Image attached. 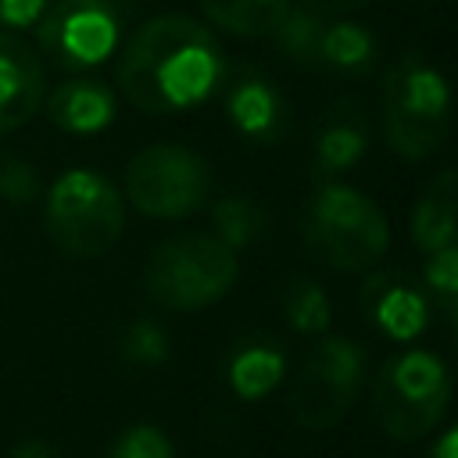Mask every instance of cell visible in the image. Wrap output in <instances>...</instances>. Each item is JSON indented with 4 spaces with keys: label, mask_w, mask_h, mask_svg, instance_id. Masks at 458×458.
Returning <instances> with one entry per match:
<instances>
[{
    "label": "cell",
    "mask_w": 458,
    "mask_h": 458,
    "mask_svg": "<svg viewBox=\"0 0 458 458\" xmlns=\"http://www.w3.org/2000/svg\"><path fill=\"white\" fill-rule=\"evenodd\" d=\"M118 351H122V361L129 365H143V369L161 365L168 358V333L150 318H136L132 326H125Z\"/></svg>",
    "instance_id": "obj_22"
},
{
    "label": "cell",
    "mask_w": 458,
    "mask_h": 458,
    "mask_svg": "<svg viewBox=\"0 0 458 458\" xmlns=\"http://www.w3.org/2000/svg\"><path fill=\"white\" fill-rule=\"evenodd\" d=\"M283 315L297 333H322L329 326V297L315 279H290L283 290Z\"/></svg>",
    "instance_id": "obj_21"
},
{
    "label": "cell",
    "mask_w": 458,
    "mask_h": 458,
    "mask_svg": "<svg viewBox=\"0 0 458 458\" xmlns=\"http://www.w3.org/2000/svg\"><path fill=\"white\" fill-rule=\"evenodd\" d=\"M440 308L447 311V322H451V329H454V336H458V293L447 297V301H440Z\"/></svg>",
    "instance_id": "obj_30"
},
{
    "label": "cell",
    "mask_w": 458,
    "mask_h": 458,
    "mask_svg": "<svg viewBox=\"0 0 458 458\" xmlns=\"http://www.w3.org/2000/svg\"><path fill=\"white\" fill-rule=\"evenodd\" d=\"M286 7L290 0H200V11L215 29L243 39L268 36Z\"/></svg>",
    "instance_id": "obj_18"
},
{
    "label": "cell",
    "mask_w": 458,
    "mask_h": 458,
    "mask_svg": "<svg viewBox=\"0 0 458 458\" xmlns=\"http://www.w3.org/2000/svg\"><path fill=\"white\" fill-rule=\"evenodd\" d=\"M236 250L215 233H182L157 243L143 265V293L168 311L208 308L236 283Z\"/></svg>",
    "instance_id": "obj_4"
},
{
    "label": "cell",
    "mask_w": 458,
    "mask_h": 458,
    "mask_svg": "<svg viewBox=\"0 0 458 458\" xmlns=\"http://www.w3.org/2000/svg\"><path fill=\"white\" fill-rule=\"evenodd\" d=\"M104 458H175V451H172V440L165 437V429H157L150 422H136L114 437V444L107 447Z\"/></svg>",
    "instance_id": "obj_23"
},
{
    "label": "cell",
    "mask_w": 458,
    "mask_h": 458,
    "mask_svg": "<svg viewBox=\"0 0 458 458\" xmlns=\"http://www.w3.org/2000/svg\"><path fill=\"white\" fill-rule=\"evenodd\" d=\"M211 225H215V236L225 243V247H250L254 240L265 236V225H268V215L265 208L247 197V193H229L222 197L215 208H211Z\"/></svg>",
    "instance_id": "obj_19"
},
{
    "label": "cell",
    "mask_w": 458,
    "mask_h": 458,
    "mask_svg": "<svg viewBox=\"0 0 458 458\" xmlns=\"http://www.w3.org/2000/svg\"><path fill=\"white\" fill-rule=\"evenodd\" d=\"M451 404V376L429 351H404L379 365L372 379V419L401 444L422 440Z\"/></svg>",
    "instance_id": "obj_6"
},
{
    "label": "cell",
    "mask_w": 458,
    "mask_h": 458,
    "mask_svg": "<svg viewBox=\"0 0 458 458\" xmlns=\"http://www.w3.org/2000/svg\"><path fill=\"white\" fill-rule=\"evenodd\" d=\"M283 372H286V354L279 351V344H272L265 336L240 340L229 351V361H225L229 386L243 401H258L268 390H276L279 379H283Z\"/></svg>",
    "instance_id": "obj_16"
},
{
    "label": "cell",
    "mask_w": 458,
    "mask_h": 458,
    "mask_svg": "<svg viewBox=\"0 0 458 458\" xmlns=\"http://www.w3.org/2000/svg\"><path fill=\"white\" fill-rule=\"evenodd\" d=\"M47 75L39 54L18 36L0 29V136L21 129L43 104Z\"/></svg>",
    "instance_id": "obj_11"
},
{
    "label": "cell",
    "mask_w": 458,
    "mask_h": 458,
    "mask_svg": "<svg viewBox=\"0 0 458 458\" xmlns=\"http://www.w3.org/2000/svg\"><path fill=\"white\" fill-rule=\"evenodd\" d=\"M39 175L21 157H0V197L7 204H29L39 197Z\"/></svg>",
    "instance_id": "obj_25"
},
{
    "label": "cell",
    "mask_w": 458,
    "mask_h": 458,
    "mask_svg": "<svg viewBox=\"0 0 458 458\" xmlns=\"http://www.w3.org/2000/svg\"><path fill=\"white\" fill-rule=\"evenodd\" d=\"M225 114L236 125V132L254 143H272L290 125L283 93L254 72H240L236 79H225Z\"/></svg>",
    "instance_id": "obj_12"
},
{
    "label": "cell",
    "mask_w": 458,
    "mask_h": 458,
    "mask_svg": "<svg viewBox=\"0 0 458 458\" xmlns=\"http://www.w3.org/2000/svg\"><path fill=\"white\" fill-rule=\"evenodd\" d=\"M129 25V0H50L36 21L43 57L61 72L104 64Z\"/></svg>",
    "instance_id": "obj_8"
},
{
    "label": "cell",
    "mask_w": 458,
    "mask_h": 458,
    "mask_svg": "<svg viewBox=\"0 0 458 458\" xmlns=\"http://www.w3.org/2000/svg\"><path fill=\"white\" fill-rule=\"evenodd\" d=\"M369 0H297V7L311 11V14H322V18H344L358 7H365Z\"/></svg>",
    "instance_id": "obj_27"
},
{
    "label": "cell",
    "mask_w": 458,
    "mask_h": 458,
    "mask_svg": "<svg viewBox=\"0 0 458 458\" xmlns=\"http://www.w3.org/2000/svg\"><path fill=\"white\" fill-rule=\"evenodd\" d=\"M379 125L394 154L422 161L451 132L447 79L419 54L394 61L379 82Z\"/></svg>",
    "instance_id": "obj_3"
},
{
    "label": "cell",
    "mask_w": 458,
    "mask_h": 458,
    "mask_svg": "<svg viewBox=\"0 0 458 458\" xmlns=\"http://www.w3.org/2000/svg\"><path fill=\"white\" fill-rule=\"evenodd\" d=\"M358 301L365 318L390 340H415L429 326V290L408 272L383 268L365 276Z\"/></svg>",
    "instance_id": "obj_10"
},
{
    "label": "cell",
    "mask_w": 458,
    "mask_h": 458,
    "mask_svg": "<svg viewBox=\"0 0 458 458\" xmlns=\"http://www.w3.org/2000/svg\"><path fill=\"white\" fill-rule=\"evenodd\" d=\"M7 458H61V454H57V447L47 444V440H21Z\"/></svg>",
    "instance_id": "obj_28"
},
{
    "label": "cell",
    "mask_w": 458,
    "mask_h": 458,
    "mask_svg": "<svg viewBox=\"0 0 458 458\" xmlns=\"http://www.w3.org/2000/svg\"><path fill=\"white\" fill-rule=\"evenodd\" d=\"M114 79L143 114H175L225 82V57L208 25L186 14H161L129 36Z\"/></svg>",
    "instance_id": "obj_1"
},
{
    "label": "cell",
    "mask_w": 458,
    "mask_h": 458,
    "mask_svg": "<svg viewBox=\"0 0 458 458\" xmlns=\"http://www.w3.org/2000/svg\"><path fill=\"white\" fill-rule=\"evenodd\" d=\"M411 240L422 254L458 243V168L429 179L411 208Z\"/></svg>",
    "instance_id": "obj_15"
},
{
    "label": "cell",
    "mask_w": 458,
    "mask_h": 458,
    "mask_svg": "<svg viewBox=\"0 0 458 458\" xmlns=\"http://www.w3.org/2000/svg\"><path fill=\"white\" fill-rule=\"evenodd\" d=\"M43 225L61 254L100 258L122 240L125 200L100 172L68 168L47 190Z\"/></svg>",
    "instance_id": "obj_5"
},
{
    "label": "cell",
    "mask_w": 458,
    "mask_h": 458,
    "mask_svg": "<svg viewBox=\"0 0 458 458\" xmlns=\"http://www.w3.org/2000/svg\"><path fill=\"white\" fill-rule=\"evenodd\" d=\"M304 247L336 272H369L390 247L386 215L372 197L344 182H322L301 211Z\"/></svg>",
    "instance_id": "obj_2"
},
{
    "label": "cell",
    "mask_w": 458,
    "mask_h": 458,
    "mask_svg": "<svg viewBox=\"0 0 458 458\" xmlns=\"http://www.w3.org/2000/svg\"><path fill=\"white\" fill-rule=\"evenodd\" d=\"M211 190L208 161L182 143H150L125 165V197L150 218H186Z\"/></svg>",
    "instance_id": "obj_9"
},
{
    "label": "cell",
    "mask_w": 458,
    "mask_h": 458,
    "mask_svg": "<svg viewBox=\"0 0 458 458\" xmlns=\"http://www.w3.org/2000/svg\"><path fill=\"white\" fill-rule=\"evenodd\" d=\"M50 0H0V25L4 29H32Z\"/></svg>",
    "instance_id": "obj_26"
},
{
    "label": "cell",
    "mask_w": 458,
    "mask_h": 458,
    "mask_svg": "<svg viewBox=\"0 0 458 458\" xmlns=\"http://www.w3.org/2000/svg\"><path fill=\"white\" fill-rule=\"evenodd\" d=\"M429 458H458V426L447 429V433L429 447Z\"/></svg>",
    "instance_id": "obj_29"
},
{
    "label": "cell",
    "mask_w": 458,
    "mask_h": 458,
    "mask_svg": "<svg viewBox=\"0 0 458 458\" xmlns=\"http://www.w3.org/2000/svg\"><path fill=\"white\" fill-rule=\"evenodd\" d=\"M376 61V36L344 18H326L322 43H318V64L315 68H333V72H369Z\"/></svg>",
    "instance_id": "obj_17"
},
{
    "label": "cell",
    "mask_w": 458,
    "mask_h": 458,
    "mask_svg": "<svg viewBox=\"0 0 458 458\" xmlns=\"http://www.w3.org/2000/svg\"><path fill=\"white\" fill-rule=\"evenodd\" d=\"M322 29H326V18L322 14H311L304 7H286V14L272 25V43L279 54H286L293 64H304V68H315L318 64V43H322Z\"/></svg>",
    "instance_id": "obj_20"
},
{
    "label": "cell",
    "mask_w": 458,
    "mask_h": 458,
    "mask_svg": "<svg viewBox=\"0 0 458 458\" xmlns=\"http://www.w3.org/2000/svg\"><path fill=\"white\" fill-rule=\"evenodd\" d=\"M114 93L97 79H68L47 97V118L64 132H100L114 122Z\"/></svg>",
    "instance_id": "obj_14"
},
{
    "label": "cell",
    "mask_w": 458,
    "mask_h": 458,
    "mask_svg": "<svg viewBox=\"0 0 458 458\" xmlns=\"http://www.w3.org/2000/svg\"><path fill=\"white\" fill-rule=\"evenodd\" d=\"M365 383V347L347 336H326L286 386V411L301 429H333Z\"/></svg>",
    "instance_id": "obj_7"
},
{
    "label": "cell",
    "mask_w": 458,
    "mask_h": 458,
    "mask_svg": "<svg viewBox=\"0 0 458 458\" xmlns=\"http://www.w3.org/2000/svg\"><path fill=\"white\" fill-rule=\"evenodd\" d=\"M369 147V122L354 100H336L315 132V172L333 179L336 172L351 168Z\"/></svg>",
    "instance_id": "obj_13"
},
{
    "label": "cell",
    "mask_w": 458,
    "mask_h": 458,
    "mask_svg": "<svg viewBox=\"0 0 458 458\" xmlns=\"http://www.w3.org/2000/svg\"><path fill=\"white\" fill-rule=\"evenodd\" d=\"M422 286L437 297L447 301L458 293V243L440 247L433 254H426V268H422Z\"/></svg>",
    "instance_id": "obj_24"
}]
</instances>
